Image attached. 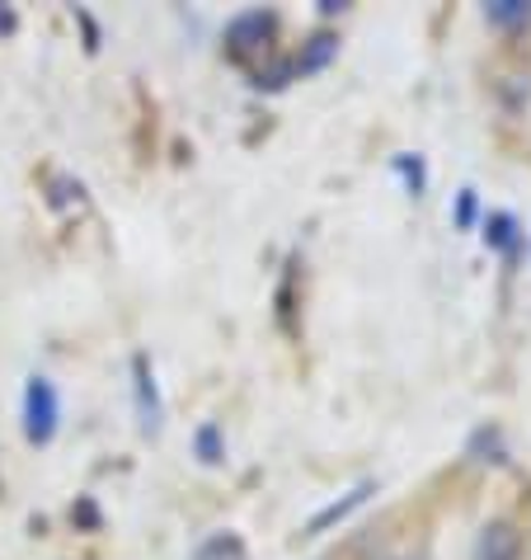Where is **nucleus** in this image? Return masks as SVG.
<instances>
[{
	"label": "nucleus",
	"mask_w": 531,
	"mask_h": 560,
	"mask_svg": "<svg viewBox=\"0 0 531 560\" xmlns=\"http://www.w3.org/2000/svg\"><path fill=\"white\" fill-rule=\"evenodd\" d=\"M61 424V400L48 377H28L24 386V439L34 447H48Z\"/></svg>",
	"instance_id": "1"
},
{
	"label": "nucleus",
	"mask_w": 531,
	"mask_h": 560,
	"mask_svg": "<svg viewBox=\"0 0 531 560\" xmlns=\"http://www.w3.org/2000/svg\"><path fill=\"white\" fill-rule=\"evenodd\" d=\"M273 34H278V14H269V10H245V14H236V20L226 24V52L236 57V61H249V57L269 52Z\"/></svg>",
	"instance_id": "2"
},
{
	"label": "nucleus",
	"mask_w": 531,
	"mask_h": 560,
	"mask_svg": "<svg viewBox=\"0 0 531 560\" xmlns=\"http://www.w3.org/2000/svg\"><path fill=\"white\" fill-rule=\"evenodd\" d=\"M522 556V527L508 518H494L480 527L475 537V560H518Z\"/></svg>",
	"instance_id": "3"
},
{
	"label": "nucleus",
	"mask_w": 531,
	"mask_h": 560,
	"mask_svg": "<svg viewBox=\"0 0 531 560\" xmlns=\"http://www.w3.org/2000/svg\"><path fill=\"white\" fill-rule=\"evenodd\" d=\"M371 490H377V486H371V480H363V486H353L349 494H343V500H334V504H324L320 513H316V518H310L306 523V537H320V533H330V527L334 523H343V518H349V513L353 509H363L367 504V494Z\"/></svg>",
	"instance_id": "4"
},
{
	"label": "nucleus",
	"mask_w": 531,
	"mask_h": 560,
	"mask_svg": "<svg viewBox=\"0 0 531 560\" xmlns=\"http://www.w3.org/2000/svg\"><path fill=\"white\" fill-rule=\"evenodd\" d=\"M193 560H249V547H245V537L240 533H212V537H202L198 547H193Z\"/></svg>",
	"instance_id": "5"
},
{
	"label": "nucleus",
	"mask_w": 531,
	"mask_h": 560,
	"mask_svg": "<svg viewBox=\"0 0 531 560\" xmlns=\"http://www.w3.org/2000/svg\"><path fill=\"white\" fill-rule=\"evenodd\" d=\"M484 20L498 24V28L531 24V0H489V5H484Z\"/></svg>",
	"instance_id": "6"
},
{
	"label": "nucleus",
	"mask_w": 531,
	"mask_h": 560,
	"mask_svg": "<svg viewBox=\"0 0 531 560\" xmlns=\"http://www.w3.org/2000/svg\"><path fill=\"white\" fill-rule=\"evenodd\" d=\"M334 52H339V38L334 34H316L310 38V48H306V57H296V71H320Z\"/></svg>",
	"instance_id": "7"
},
{
	"label": "nucleus",
	"mask_w": 531,
	"mask_h": 560,
	"mask_svg": "<svg viewBox=\"0 0 531 560\" xmlns=\"http://www.w3.org/2000/svg\"><path fill=\"white\" fill-rule=\"evenodd\" d=\"M198 453H202V462H222V443H216V429L212 424L198 429Z\"/></svg>",
	"instance_id": "8"
},
{
	"label": "nucleus",
	"mask_w": 531,
	"mask_h": 560,
	"mask_svg": "<svg viewBox=\"0 0 531 560\" xmlns=\"http://www.w3.org/2000/svg\"><path fill=\"white\" fill-rule=\"evenodd\" d=\"M471 217H475V194L465 189V194H461V208H457V222H461V226H471Z\"/></svg>",
	"instance_id": "9"
},
{
	"label": "nucleus",
	"mask_w": 531,
	"mask_h": 560,
	"mask_svg": "<svg viewBox=\"0 0 531 560\" xmlns=\"http://www.w3.org/2000/svg\"><path fill=\"white\" fill-rule=\"evenodd\" d=\"M0 34H14V10L0 5Z\"/></svg>",
	"instance_id": "10"
}]
</instances>
